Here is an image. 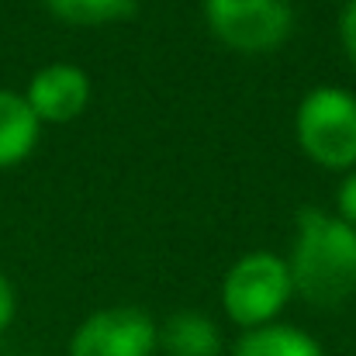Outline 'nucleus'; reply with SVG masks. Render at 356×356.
<instances>
[{"mask_svg":"<svg viewBox=\"0 0 356 356\" xmlns=\"http://www.w3.org/2000/svg\"><path fill=\"white\" fill-rule=\"evenodd\" d=\"M287 266L294 294H301L308 305H346L356 294V229L322 208H301Z\"/></svg>","mask_w":356,"mask_h":356,"instance_id":"1","label":"nucleus"},{"mask_svg":"<svg viewBox=\"0 0 356 356\" xmlns=\"http://www.w3.org/2000/svg\"><path fill=\"white\" fill-rule=\"evenodd\" d=\"M294 298L291 266L284 256L256 249L238 256L222 280V308L245 332L273 325Z\"/></svg>","mask_w":356,"mask_h":356,"instance_id":"2","label":"nucleus"},{"mask_svg":"<svg viewBox=\"0 0 356 356\" xmlns=\"http://www.w3.org/2000/svg\"><path fill=\"white\" fill-rule=\"evenodd\" d=\"M301 152L322 170H356V97L343 87H312L294 115Z\"/></svg>","mask_w":356,"mask_h":356,"instance_id":"3","label":"nucleus"},{"mask_svg":"<svg viewBox=\"0 0 356 356\" xmlns=\"http://www.w3.org/2000/svg\"><path fill=\"white\" fill-rule=\"evenodd\" d=\"M211 35L236 52H270L291 38L294 0H204Z\"/></svg>","mask_w":356,"mask_h":356,"instance_id":"4","label":"nucleus"},{"mask_svg":"<svg viewBox=\"0 0 356 356\" xmlns=\"http://www.w3.org/2000/svg\"><path fill=\"white\" fill-rule=\"evenodd\" d=\"M159 350V325L131 305H115L87 315L73 339L70 356H152Z\"/></svg>","mask_w":356,"mask_h":356,"instance_id":"5","label":"nucleus"},{"mask_svg":"<svg viewBox=\"0 0 356 356\" xmlns=\"http://www.w3.org/2000/svg\"><path fill=\"white\" fill-rule=\"evenodd\" d=\"M24 101L42 124H70L90 104V76L73 63H49L28 80Z\"/></svg>","mask_w":356,"mask_h":356,"instance_id":"6","label":"nucleus"},{"mask_svg":"<svg viewBox=\"0 0 356 356\" xmlns=\"http://www.w3.org/2000/svg\"><path fill=\"white\" fill-rule=\"evenodd\" d=\"M42 135V121L28 108L24 94L0 90V170L24 163Z\"/></svg>","mask_w":356,"mask_h":356,"instance_id":"7","label":"nucleus"},{"mask_svg":"<svg viewBox=\"0 0 356 356\" xmlns=\"http://www.w3.org/2000/svg\"><path fill=\"white\" fill-rule=\"evenodd\" d=\"M159 346L166 356H218L222 332L215 318L201 312H177L159 329Z\"/></svg>","mask_w":356,"mask_h":356,"instance_id":"8","label":"nucleus"},{"mask_svg":"<svg viewBox=\"0 0 356 356\" xmlns=\"http://www.w3.org/2000/svg\"><path fill=\"white\" fill-rule=\"evenodd\" d=\"M232 356H325V350L318 346V339L298 325H263L245 332L236 343Z\"/></svg>","mask_w":356,"mask_h":356,"instance_id":"9","label":"nucleus"},{"mask_svg":"<svg viewBox=\"0 0 356 356\" xmlns=\"http://www.w3.org/2000/svg\"><path fill=\"white\" fill-rule=\"evenodd\" d=\"M42 3L52 17L66 24H83V28L111 24L135 10V0H42Z\"/></svg>","mask_w":356,"mask_h":356,"instance_id":"10","label":"nucleus"},{"mask_svg":"<svg viewBox=\"0 0 356 356\" xmlns=\"http://www.w3.org/2000/svg\"><path fill=\"white\" fill-rule=\"evenodd\" d=\"M336 208H339V218L356 229V170H350V173L343 177L339 194H336Z\"/></svg>","mask_w":356,"mask_h":356,"instance_id":"11","label":"nucleus"},{"mask_svg":"<svg viewBox=\"0 0 356 356\" xmlns=\"http://www.w3.org/2000/svg\"><path fill=\"white\" fill-rule=\"evenodd\" d=\"M339 42H343L346 56L356 63V0H350L339 14Z\"/></svg>","mask_w":356,"mask_h":356,"instance_id":"12","label":"nucleus"},{"mask_svg":"<svg viewBox=\"0 0 356 356\" xmlns=\"http://www.w3.org/2000/svg\"><path fill=\"white\" fill-rule=\"evenodd\" d=\"M14 312H17V294H14L10 280L0 273V332H7V325L14 322Z\"/></svg>","mask_w":356,"mask_h":356,"instance_id":"13","label":"nucleus"},{"mask_svg":"<svg viewBox=\"0 0 356 356\" xmlns=\"http://www.w3.org/2000/svg\"><path fill=\"white\" fill-rule=\"evenodd\" d=\"M31 356H38V353H31Z\"/></svg>","mask_w":356,"mask_h":356,"instance_id":"14","label":"nucleus"}]
</instances>
